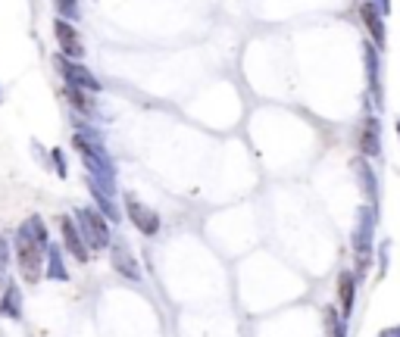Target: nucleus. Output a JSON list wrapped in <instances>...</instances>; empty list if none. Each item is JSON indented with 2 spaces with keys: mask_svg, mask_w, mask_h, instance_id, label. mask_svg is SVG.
<instances>
[{
  "mask_svg": "<svg viewBox=\"0 0 400 337\" xmlns=\"http://www.w3.org/2000/svg\"><path fill=\"white\" fill-rule=\"evenodd\" d=\"M41 243L38 241H32V237L25 235V231H16V263H19V272H22V278L25 281H32V284H38V278L44 275V269H41Z\"/></svg>",
  "mask_w": 400,
  "mask_h": 337,
  "instance_id": "1",
  "label": "nucleus"
},
{
  "mask_svg": "<svg viewBox=\"0 0 400 337\" xmlns=\"http://www.w3.org/2000/svg\"><path fill=\"white\" fill-rule=\"evenodd\" d=\"M75 222H78L82 241L88 243V247L101 250V247H107V243H109V228H107V222L97 216L94 209H78V213H75Z\"/></svg>",
  "mask_w": 400,
  "mask_h": 337,
  "instance_id": "2",
  "label": "nucleus"
},
{
  "mask_svg": "<svg viewBox=\"0 0 400 337\" xmlns=\"http://www.w3.org/2000/svg\"><path fill=\"white\" fill-rule=\"evenodd\" d=\"M60 231H63V243H66L69 253H72L78 263H88V243L82 241V231H78V225H75L69 216H60Z\"/></svg>",
  "mask_w": 400,
  "mask_h": 337,
  "instance_id": "3",
  "label": "nucleus"
},
{
  "mask_svg": "<svg viewBox=\"0 0 400 337\" xmlns=\"http://www.w3.org/2000/svg\"><path fill=\"white\" fill-rule=\"evenodd\" d=\"M54 32H56V41H60V47H63V54H66V56H75V60H78V56L85 54V50H82V41H78V32H75L69 22L56 19L54 22Z\"/></svg>",
  "mask_w": 400,
  "mask_h": 337,
  "instance_id": "4",
  "label": "nucleus"
},
{
  "mask_svg": "<svg viewBox=\"0 0 400 337\" xmlns=\"http://www.w3.org/2000/svg\"><path fill=\"white\" fill-rule=\"evenodd\" d=\"M129 216H131V222L138 225V231H144V235H156V228H160V219H156L150 209H144L135 197H129Z\"/></svg>",
  "mask_w": 400,
  "mask_h": 337,
  "instance_id": "5",
  "label": "nucleus"
},
{
  "mask_svg": "<svg viewBox=\"0 0 400 337\" xmlns=\"http://www.w3.org/2000/svg\"><path fill=\"white\" fill-rule=\"evenodd\" d=\"M60 69H63V75H66V81H69V85H75V88H88V91L101 88V85L94 81V75H91L88 69H82L78 63H63L60 60Z\"/></svg>",
  "mask_w": 400,
  "mask_h": 337,
  "instance_id": "6",
  "label": "nucleus"
},
{
  "mask_svg": "<svg viewBox=\"0 0 400 337\" xmlns=\"http://www.w3.org/2000/svg\"><path fill=\"white\" fill-rule=\"evenodd\" d=\"M0 316L19 322L22 318V290L16 284H7L3 287V300H0Z\"/></svg>",
  "mask_w": 400,
  "mask_h": 337,
  "instance_id": "7",
  "label": "nucleus"
},
{
  "mask_svg": "<svg viewBox=\"0 0 400 337\" xmlns=\"http://www.w3.org/2000/svg\"><path fill=\"white\" fill-rule=\"evenodd\" d=\"M48 275L54 278V281H66L69 278L66 265H63V250L60 247H48Z\"/></svg>",
  "mask_w": 400,
  "mask_h": 337,
  "instance_id": "8",
  "label": "nucleus"
},
{
  "mask_svg": "<svg viewBox=\"0 0 400 337\" xmlns=\"http://www.w3.org/2000/svg\"><path fill=\"white\" fill-rule=\"evenodd\" d=\"M22 231H25L32 241L41 243V247H48V231H44V222L38 216H28L25 222H22Z\"/></svg>",
  "mask_w": 400,
  "mask_h": 337,
  "instance_id": "9",
  "label": "nucleus"
},
{
  "mask_svg": "<svg viewBox=\"0 0 400 337\" xmlns=\"http://www.w3.org/2000/svg\"><path fill=\"white\" fill-rule=\"evenodd\" d=\"M113 265L119 272H123V275H129V278H138V265L131 263V257L129 253H125V250H113Z\"/></svg>",
  "mask_w": 400,
  "mask_h": 337,
  "instance_id": "10",
  "label": "nucleus"
},
{
  "mask_svg": "<svg viewBox=\"0 0 400 337\" xmlns=\"http://www.w3.org/2000/svg\"><path fill=\"white\" fill-rule=\"evenodd\" d=\"M350 306H353V281L350 275H341V312L350 316Z\"/></svg>",
  "mask_w": 400,
  "mask_h": 337,
  "instance_id": "11",
  "label": "nucleus"
},
{
  "mask_svg": "<svg viewBox=\"0 0 400 337\" xmlns=\"http://www.w3.org/2000/svg\"><path fill=\"white\" fill-rule=\"evenodd\" d=\"M66 97H69V100H72L78 109H82V113H91V109H94V103H91L88 97L82 94V91L75 88V85H69V88H66Z\"/></svg>",
  "mask_w": 400,
  "mask_h": 337,
  "instance_id": "12",
  "label": "nucleus"
},
{
  "mask_svg": "<svg viewBox=\"0 0 400 337\" xmlns=\"http://www.w3.org/2000/svg\"><path fill=\"white\" fill-rule=\"evenodd\" d=\"M7 269H10V243H7V237L0 235V284L7 278Z\"/></svg>",
  "mask_w": 400,
  "mask_h": 337,
  "instance_id": "13",
  "label": "nucleus"
},
{
  "mask_svg": "<svg viewBox=\"0 0 400 337\" xmlns=\"http://www.w3.org/2000/svg\"><path fill=\"white\" fill-rule=\"evenodd\" d=\"M363 19H366V25L372 28V38L381 41V22H379V16L372 13V7H363Z\"/></svg>",
  "mask_w": 400,
  "mask_h": 337,
  "instance_id": "14",
  "label": "nucleus"
},
{
  "mask_svg": "<svg viewBox=\"0 0 400 337\" xmlns=\"http://www.w3.org/2000/svg\"><path fill=\"white\" fill-rule=\"evenodd\" d=\"M56 7H60V13H66V16L78 13V10H75V0H56Z\"/></svg>",
  "mask_w": 400,
  "mask_h": 337,
  "instance_id": "15",
  "label": "nucleus"
}]
</instances>
